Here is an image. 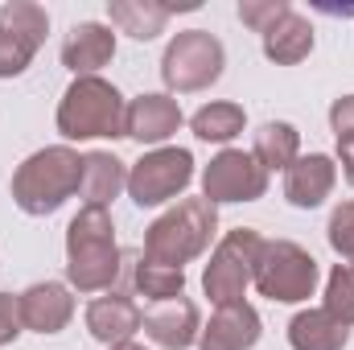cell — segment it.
Returning a JSON list of instances; mask_svg holds the SVG:
<instances>
[{"label": "cell", "instance_id": "30", "mask_svg": "<svg viewBox=\"0 0 354 350\" xmlns=\"http://www.w3.org/2000/svg\"><path fill=\"white\" fill-rule=\"evenodd\" d=\"M330 128L334 136H354V95H338L330 103Z\"/></svg>", "mask_w": 354, "mask_h": 350}, {"label": "cell", "instance_id": "5", "mask_svg": "<svg viewBox=\"0 0 354 350\" xmlns=\"http://www.w3.org/2000/svg\"><path fill=\"white\" fill-rule=\"evenodd\" d=\"M317 260L292 243V239H264L260 260H256V276L252 284L260 288V297L280 301V305H301L317 293Z\"/></svg>", "mask_w": 354, "mask_h": 350}, {"label": "cell", "instance_id": "21", "mask_svg": "<svg viewBox=\"0 0 354 350\" xmlns=\"http://www.w3.org/2000/svg\"><path fill=\"white\" fill-rule=\"evenodd\" d=\"M243 124H248V111H243L239 103H231V99L202 103V107L189 116L194 136H198V140H206V145H231V140L243 132Z\"/></svg>", "mask_w": 354, "mask_h": 350}, {"label": "cell", "instance_id": "23", "mask_svg": "<svg viewBox=\"0 0 354 350\" xmlns=\"http://www.w3.org/2000/svg\"><path fill=\"white\" fill-rule=\"evenodd\" d=\"M132 284H136V297H145L153 305L185 297V272L181 268H165V264H153V260H145V256L132 268Z\"/></svg>", "mask_w": 354, "mask_h": 350}, {"label": "cell", "instance_id": "20", "mask_svg": "<svg viewBox=\"0 0 354 350\" xmlns=\"http://www.w3.org/2000/svg\"><path fill=\"white\" fill-rule=\"evenodd\" d=\"M351 330L334 322L326 309H301L288 322V347L292 350H346Z\"/></svg>", "mask_w": 354, "mask_h": 350}, {"label": "cell", "instance_id": "8", "mask_svg": "<svg viewBox=\"0 0 354 350\" xmlns=\"http://www.w3.org/2000/svg\"><path fill=\"white\" fill-rule=\"evenodd\" d=\"M189 181H194V153L177 145H161V149H149L136 165H128V198L140 210L165 206L189 190Z\"/></svg>", "mask_w": 354, "mask_h": 350}, {"label": "cell", "instance_id": "7", "mask_svg": "<svg viewBox=\"0 0 354 350\" xmlns=\"http://www.w3.org/2000/svg\"><path fill=\"white\" fill-rule=\"evenodd\" d=\"M260 248H264V235L252 231V227H235L214 243V252L206 260V272H202V288L214 301V309L243 301V293H248V284L256 276Z\"/></svg>", "mask_w": 354, "mask_h": 350}, {"label": "cell", "instance_id": "9", "mask_svg": "<svg viewBox=\"0 0 354 350\" xmlns=\"http://www.w3.org/2000/svg\"><path fill=\"white\" fill-rule=\"evenodd\" d=\"M264 194H268V169L252 153H243V149H223L202 169V198L210 206H223V202H256Z\"/></svg>", "mask_w": 354, "mask_h": 350}, {"label": "cell", "instance_id": "2", "mask_svg": "<svg viewBox=\"0 0 354 350\" xmlns=\"http://www.w3.org/2000/svg\"><path fill=\"white\" fill-rule=\"evenodd\" d=\"M83 185V157L71 145H50L37 149L33 157H25L12 174V202L33 214L46 219L54 210H62Z\"/></svg>", "mask_w": 354, "mask_h": 350}, {"label": "cell", "instance_id": "25", "mask_svg": "<svg viewBox=\"0 0 354 350\" xmlns=\"http://www.w3.org/2000/svg\"><path fill=\"white\" fill-rule=\"evenodd\" d=\"M322 309H326L334 322H342L346 330L354 326V268L351 264H334V272H330V280H326V301H322Z\"/></svg>", "mask_w": 354, "mask_h": 350}, {"label": "cell", "instance_id": "15", "mask_svg": "<svg viewBox=\"0 0 354 350\" xmlns=\"http://www.w3.org/2000/svg\"><path fill=\"white\" fill-rule=\"evenodd\" d=\"M140 322H145L140 305L132 297H124V293H103V297H95L87 305V334L95 342H103L107 350L132 342Z\"/></svg>", "mask_w": 354, "mask_h": 350}, {"label": "cell", "instance_id": "10", "mask_svg": "<svg viewBox=\"0 0 354 350\" xmlns=\"http://www.w3.org/2000/svg\"><path fill=\"white\" fill-rule=\"evenodd\" d=\"M181 103L165 91H149V95H136L128 103V120H124V136L136 140V145H153L161 149L177 128H181Z\"/></svg>", "mask_w": 354, "mask_h": 350}, {"label": "cell", "instance_id": "4", "mask_svg": "<svg viewBox=\"0 0 354 350\" xmlns=\"http://www.w3.org/2000/svg\"><path fill=\"white\" fill-rule=\"evenodd\" d=\"M54 120H58V132L66 140H120L124 120H128V103L115 83L87 75V79H75L66 87Z\"/></svg>", "mask_w": 354, "mask_h": 350}, {"label": "cell", "instance_id": "27", "mask_svg": "<svg viewBox=\"0 0 354 350\" xmlns=\"http://www.w3.org/2000/svg\"><path fill=\"white\" fill-rule=\"evenodd\" d=\"M33 54H37V46H29L25 37L0 29V79H17V75H25L29 62H33Z\"/></svg>", "mask_w": 354, "mask_h": 350}, {"label": "cell", "instance_id": "1", "mask_svg": "<svg viewBox=\"0 0 354 350\" xmlns=\"http://www.w3.org/2000/svg\"><path fill=\"white\" fill-rule=\"evenodd\" d=\"M120 276V243L111 210L83 206L66 227V284L75 293H111Z\"/></svg>", "mask_w": 354, "mask_h": 350}, {"label": "cell", "instance_id": "18", "mask_svg": "<svg viewBox=\"0 0 354 350\" xmlns=\"http://www.w3.org/2000/svg\"><path fill=\"white\" fill-rule=\"evenodd\" d=\"M309 54H313V25H309L297 8H288V12L264 33V58L276 62V66H297V62H305Z\"/></svg>", "mask_w": 354, "mask_h": 350}, {"label": "cell", "instance_id": "26", "mask_svg": "<svg viewBox=\"0 0 354 350\" xmlns=\"http://www.w3.org/2000/svg\"><path fill=\"white\" fill-rule=\"evenodd\" d=\"M326 239H330V248L342 256V264H351V268H354V198L338 202V206L330 210Z\"/></svg>", "mask_w": 354, "mask_h": 350}, {"label": "cell", "instance_id": "11", "mask_svg": "<svg viewBox=\"0 0 354 350\" xmlns=\"http://www.w3.org/2000/svg\"><path fill=\"white\" fill-rule=\"evenodd\" d=\"M17 301H21V326L33 334H62L75 317V297L71 284L62 280H37Z\"/></svg>", "mask_w": 354, "mask_h": 350}, {"label": "cell", "instance_id": "16", "mask_svg": "<svg viewBox=\"0 0 354 350\" xmlns=\"http://www.w3.org/2000/svg\"><path fill=\"white\" fill-rule=\"evenodd\" d=\"M115 58V33L111 25L103 21H83L66 33L62 42V66L75 75V79H87V75H99L107 62Z\"/></svg>", "mask_w": 354, "mask_h": 350}, {"label": "cell", "instance_id": "32", "mask_svg": "<svg viewBox=\"0 0 354 350\" xmlns=\"http://www.w3.org/2000/svg\"><path fill=\"white\" fill-rule=\"evenodd\" d=\"M111 350H145L140 342H124V347H111Z\"/></svg>", "mask_w": 354, "mask_h": 350}, {"label": "cell", "instance_id": "28", "mask_svg": "<svg viewBox=\"0 0 354 350\" xmlns=\"http://www.w3.org/2000/svg\"><path fill=\"white\" fill-rule=\"evenodd\" d=\"M288 8H292L288 0H243V4H239V21L264 37V33L280 21V17H284V12H288Z\"/></svg>", "mask_w": 354, "mask_h": 350}, {"label": "cell", "instance_id": "29", "mask_svg": "<svg viewBox=\"0 0 354 350\" xmlns=\"http://www.w3.org/2000/svg\"><path fill=\"white\" fill-rule=\"evenodd\" d=\"M21 301L12 297V293H0V347H8V342H17L21 338Z\"/></svg>", "mask_w": 354, "mask_h": 350}, {"label": "cell", "instance_id": "24", "mask_svg": "<svg viewBox=\"0 0 354 350\" xmlns=\"http://www.w3.org/2000/svg\"><path fill=\"white\" fill-rule=\"evenodd\" d=\"M0 29L17 33V37H25L29 46L41 50L46 33H50V12L33 0H8V4H0Z\"/></svg>", "mask_w": 354, "mask_h": 350}, {"label": "cell", "instance_id": "22", "mask_svg": "<svg viewBox=\"0 0 354 350\" xmlns=\"http://www.w3.org/2000/svg\"><path fill=\"white\" fill-rule=\"evenodd\" d=\"M252 157L264 165L268 174L272 169H288L301 157V132L288 120H268V124H260V132H256Z\"/></svg>", "mask_w": 354, "mask_h": 350}, {"label": "cell", "instance_id": "17", "mask_svg": "<svg viewBox=\"0 0 354 350\" xmlns=\"http://www.w3.org/2000/svg\"><path fill=\"white\" fill-rule=\"evenodd\" d=\"M124 190H128V165L115 153L95 149V153L83 157V185H79L83 206H103L107 210Z\"/></svg>", "mask_w": 354, "mask_h": 350}, {"label": "cell", "instance_id": "6", "mask_svg": "<svg viewBox=\"0 0 354 350\" xmlns=\"http://www.w3.org/2000/svg\"><path fill=\"white\" fill-rule=\"evenodd\" d=\"M223 66H227V50L206 29H181V33H174V42L161 54V79L177 95H194V91L214 87L223 79Z\"/></svg>", "mask_w": 354, "mask_h": 350}, {"label": "cell", "instance_id": "3", "mask_svg": "<svg viewBox=\"0 0 354 350\" xmlns=\"http://www.w3.org/2000/svg\"><path fill=\"white\" fill-rule=\"evenodd\" d=\"M214 231H218V206H210L206 198H181L145 231V252L140 256L185 272V264L198 260L210 248Z\"/></svg>", "mask_w": 354, "mask_h": 350}, {"label": "cell", "instance_id": "13", "mask_svg": "<svg viewBox=\"0 0 354 350\" xmlns=\"http://www.w3.org/2000/svg\"><path fill=\"white\" fill-rule=\"evenodd\" d=\"M140 330L149 334V342H157L161 350H189L198 347V334H202V313L194 301L174 297V301H161L145 313Z\"/></svg>", "mask_w": 354, "mask_h": 350}, {"label": "cell", "instance_id": "31", "mask_svg": "<svg viewBox=\"0 0 354 350\" xmlns=\"http://www.w3.org/2000/svg\"><path fill=\"white\" fill-rule=\"evenodd\" d=\"M338 140V165H342V177L354 185V136H334Z\"/></svg>", "mask_w": 354, "mask_h": 350}, {"label": "cell", "instance_id": "12", "mask_svg": "<svg viewBox=\"0 0 354 350\" xmlns=\"http://www.w3.org/2000/svg\"><path fill=\"white\" fill-rule=\"evenodd\" d=\"M260 334H264V322L248 301L218 305L198 334V350H252Z\"/></svg>", "mask_w": 354, "mask_h": 350}, {"label": "cell", "instance_id": "14", "mask_svg": "<svg viewBox=\"0 0 354 350\" xmlns=\"http://www.w3.org/2000/svg\"><path fill=\"white\" fill-rule=\"evenodd\" d=\"M334 181H338V161L326 153H309L284 169V198L297 210H317L334 194Z\"/></svg>", "mask_w": 354, "mask_h": 350}, {"label": "cell", "instance_id": "19", "mask_svg": "<svg viewBox=\"0 0 354 350\" xmlns=\"http://www.w3.org/2000/svg\"><path fill=\"white\" fill-rule=\"evenodd\" d=\"M107 17L120 33H128L136 42H153V37L165 33L174 12L161 0H107Z\"/></svg>", "mask_w": 354, "mask_h": 350}]
</instances>
